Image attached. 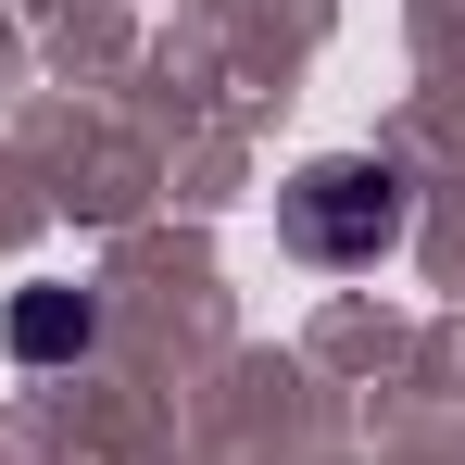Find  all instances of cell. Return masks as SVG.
<instances>
[{
    "instance_id": "cell-2",
    "label": "cell",
    "mask_w": 465,
    "mask_h": 465,
    "mask_svg": "<svg viewBox=\"0 0 465 465\" xmlns=\"http://www.w3.org/2000/svg\"><path fill=\"white\" fill-rule=\"evenodd\" d=\"M0 340H13V365H76L88 340H101V302L88 290H13Z\"/></svg>"
},
{
    "instance_id": "cell-1",
    "label": "cell",
    "mask_w": 465,
    "mask_h": 465,
    "mask_svg": "<svg viewBox=\"0 0 465 465\" xmlns=\"http://www.w3.org/2000/svg\"><path fill=\"white\" fill-rule=\"evenodd\" d=\"M402 227H415V189L365 152H327L277 189V239L302 264H378V252H402Z\"/></svg>"
}]
</instances>
